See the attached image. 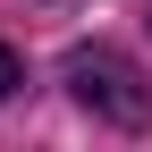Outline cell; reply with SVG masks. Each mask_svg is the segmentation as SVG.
I'll list each match as a JSON object with an SVG mask.
<instances>
[{"label":"cell","mask_w":152,"mask_h":152,"mask_svg":"<svg viewBox=\"0 0 152 152\" xmlns=\"http://www.w3.org/2000/svg\"><path fill=\"white\" fill-rule=\"evenodd\" d=\"M68 85H76L85 110H110L118 127H144V118H152V93L135 85V68H127L118 51H85V59L68 68Z\"/></svg>","instance_id":"1"},{"label":"cell","mask_w":152,"mask_h":152,"mask_svg":"<svg viewBox=\"0 0 152 152\" xmlns=\"http://www.w3.org/2000/svg\"><path fill=\"white\" fill-rule=\"evenodd\" d=\"M17 85H26V76H17V51H9V42H0V102H9V93H17Z\"/></svg>","instance_id":"2"}]
</instances>
